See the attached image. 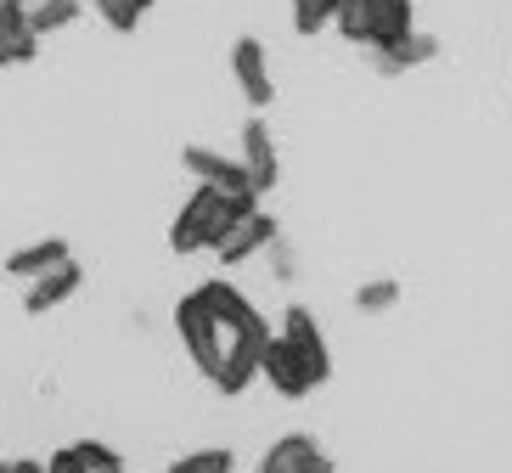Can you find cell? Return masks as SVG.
Segmentation results:
<instances>
[{"label":"cell","mask_w":512,"mask_h":473,"mask_svg":"<svg viewBox=\"0 0 512 473\" xmlns=\"http://www.w3.org/2000/svg\"><path fill=\"white\" fill-rule=\"evenodd\" d=\"M220 237H226V192L197 186L192 198L181 203L175 226H169V248L175 254H197V248H214Z\"/></svg>","instance_id":"6da1fadb"},{"label":"cell","mask_w":512,"mask_h":473,"mask_svg":"<svg viewBox=\"0 0 512 473\" xmlns=\"http://www.w3.org/2000/svg\"><path fill=\"white\" fill-rule=\"evenodd\" d=\"M175 333H181L186 355H192V367L214 383V372H220V355H226V327L209 316V305H203L197 293H186L181 305H175Z\"/></svg>","instance_id":"7a4b0ae2"},{"label":"cell","mask_w":512,"mask_h":473,"mask_svg":"<svg viewBox=\"0 0 512 473\" xmlns=\"http://www.w3.org/2000/svg\"><path fill=\"white\" fill-rule=\"evenodd\" d=\"M372 57H377V74H406V68H422V62L439 57V40H434V34H417V29H411L406 40H394V46L372 51Z\"/></svg>","instance_id":"7c38bea8"},{"label":"cell","mask_w":512,"mask_h":473,"mask_svg":"<svg viewBox=\"0 0 512 473\" xmlns=\"http://www.w3.org/2000/svg\"><path fill=\"white\" fill-rule=\"evenodd\" d=\"M192 293L209 305V316L226 327V338H271V321L248 305V293H242L237 282H226V276H209V282H203V288H192Z\"/></svg>","instance_id":"3957f363"},{"label":"cell","mask_w":512,"mask_h":473,"mask_svg":"<svg viewBox=\"0 0 512 473\" xmlns=\"http://www.w3.org/2000/svg\"><path fill=\"white\" fill-rule=\"evenodd\" d=\"M0 68H17V62H12V40H6V34H0Z\"/></svg>","instance_id":"83f0119b"},{"label":"cell","mask_w":512,"mask_h":473,"mask_svg":"<svg viewBox=\"0 0 512 473\" xmlns=\"http://www.w3.org/2000/svg\"><path fill=\"white\" fill-rule=\"evenodd\" d=\"M400 282H394V276H377V282H361V288H355V310H361V316H383V310H394L400 305Z\"/></svg>","instance_id":"ffe728a7"},{"label":"cell","mask_w":512,"mask_h":473,"mask_svg":"<svg viewBox=\"0 0 512 473\" xmlns=\"http://www.w3.org/2000/svg\"><path fill=\"white\" fill-rule=\"evenodd\" d=\"M181 164L197 175V186H214V192H254L248 186V169H242V158H220V153H209V147H181ZM259 198V192H254Z\"/></svg>","instance_id":"ba28073f"},{"label":"cell","mask_w":512,"mask_h":473,"mask_svg":"<svg viewBox=\"0 0 512 473\" xmlns=\"http://www.w3.org/2000/svg\"><path fill=\"white\" fill-rule=\"evenodd\" d=\"M271 271H276V282H293V276H299V260H293V248H287L282 237L271 243Z\"/></svg>","instance_id":"cb8c5ba5"},{"label":"cell","mask_w":512,"mask_h":473,"mask_svg":"<svg viewBox=\"0 0 512 473\" xmlns=\"http://www.w3.org/2000/svg\"><path fill=\"white\" fill-rule=\"evenodd\" d=\"M276 237H282V226H276V214L259 203L248 220H237V226H226V237L209 248V254H220V265H242V260H254L259 248H271Z\"/></svg>","instance_id":"5b68a950"},{"label":"cell","mask_w":512,"mask_h":473,"mask_svg":"<svg viewBox=\"0 0 512 473\" xmlns=\"http://www.w3.org/2000/svg\"><path fill=\"white\" fill-rule=\"evenodd\" d=\"M310 451H321L316 434H282V440L265 445V457H259V473H293Z\"/></svg>","instance_id":"2e32d148"},{"label":"cell","mask_w":512,"mask_h":473,"mask_svg":"<svg viewBox=\"0 0 512 473\" xmlns=\"http://www.w3.org/2000/svg\"><path fill=\"white\" fill-rule=\"evenodd\" d=\"M293 473H338V468H332V457H327V451H310V457H304Z\"/></svg>","instance_id":"484cf974"},{"label":"cell","mask_w":512,"mask_h":473,"mask_svg":"<svg viewBox=\"0 0 512 473\" xmlns=\"http://www.w3.org/2000/svg\"><path fill=\"white\" fill-rule=\"evenodd\" d=\"M79 0H40V6H29V29L46 40V34H62L68 23H79Z\"/></svg>","instance_id":"e0dca14e"},{"label":"cell","mask_w":512,"mask_h":473,"mask_svg":"<svg viewBox=\"0 0 512 473\" xmlns=\"http://www.w3.org/2000/svg\"><path fill=\"white\" fill-rule=\"evenodd\" d=\"M231 68H237V85L248 96V107H271L276 102V85H271V57L259 40H237L231 46Z\"/></svg>","instance_id":"9c48e42d"},{"label":"cell","mask_w":512,"mask_h":473,"mask_svg":"<svg viewBox=\"0 0 512 473\" xmlns=\"http://www.w3.org/2000/svg\"><path fill=\"white\" fill-rule=\"evenodd\" d=\"M46 473H91V468H85V462H79V451H74V445H62L57 457L46 462Z\"/></svg>","instance_id":"d4e9b609"},{"label":"cell","mask_w":512,"mask_h":473,"mask_svg":"<svg viewBox=\"0 0 512 473\" xmlns=\"http://www.w3.org/2000/svg\"><path fill=\"white\" fill-rule=\"evenodd\" d=\"M91 6L102 12L107 29H119V34H130V29L141 23V6H136V0H91Z\"/></svg>","instance_id":"603a6c76"},{"label":"cell","mask_w":512,"mask_h":473,"mask_svg":"<svg viewBox=\"0 0 512 473\" xmlns=\"http://www.w3.org/2000/svg\"><path fill=\"white\" fill-rule=\"evenodd\" d=\"M79 288H85V271H79L74 260H62L57 271H46V276H34V282H29V293H23V310H29V316H46V310L68 305Z\"/></svg>","instance_id":"30bf717a"},{"label":"cell","mask_w":512,"mask_h":473,"mask_svg":"<svg viewBox=\"0 0 512 473\" xmlns=\"http://www.w3.org/2000/svg\"><path fill=\"white\" fill-rule=\"evenodd\" d=\"M0 473H12V462H0Z\"/></svg>","instance_id":"f546056e"},{"label":"cell","mask_w":512,"mask_h":473,"mask_svg":"<svg viewBox=\"0 0 512 473\" xmlns=\"http://www.w3.org/2000/svg\"><path fill=\"white\" fill-rule=\"evenodd\" d=\"M12 473H46V462H34V457H17Z\"/></svg>","instance_id":"4316f807"},{"label":"cell","mask_w":512,"mask_h":473,"mask_svg":"<svg viewBox=\"0 0 512 473\" xmlns=\"http://www.w3.org/2000/svg\"><path fill=\"white\" fill-rule=\"evenodd\" d=\"M136 6H141V17H147V12H152V0H136Z\"/></svg>","instance_id":"f1b7e54d"},{"label":"cell","mask_w":512,"mask_h":473,"mask_svg":"<svg viewBox=\"0 0 512 473\" xmlns=\"http://www.w3.org/2000/svg\"><path fill=\"white\" fill-rule=\"evenodd\" d=\"M259 378H271V389L282 400H304L316 383H310V372H304V361L293 350H287V338L271 333L265 344H259Z\"/></svg>","instance_id":"8992f818"},{"label":"cell","mask_w":512,"mask_h":473,"mask_svg":"<svg viewBox=\"0 0 512 473\" xmlns=\"http://www.w3.org/2000/svg\"><path fill=\"white\" fill-rule=\"evenodd\" d=\"M242 169H248V186H254L259 198H271L282 164H276V141H271V124L265 119L242 124Z\"/></svg>","instance_id":"52a82bcc"},{"label":"cell","mask_w":512,"mask_h":473,"mask_svg":"<svg viewBox=\"0 0 512 473\" xmlns=\"http://www.w3.org/2000/svg\"><path fill=\"white\" fill-rule=\"evenodd\" d=\"M23 6H40V0H23Z\"/></svg>","instance_id":"4dcf8cb0"},{"label":"cell","mask_w":512,"mask_h":473,"mask_svg":"<svg viewBox=\"0 0 512 473\" xmlns=\"http://www.w3.org/2000/svg\"><path fill=\"white\" fill-rule=\"evenodd\" d=\"M62 260H74V254H68V243H62V237H46V243L17 248L12 260H6V276H17V282H34V276L57 271Z\"/></svg>","instance_id":"4fadbf2b"},{"label":"cell","mask_w":512,"mask_h":473,"mask_svg":"<svg viewBox=\"0 0 512 473\" xmlns=\"http://www.w3.org/2000/svg\"><path fill=\"white\" fill-rule=\"evenodd\" d=\"M411 17H417L411 0H372V40H366V46L383 51V46H394V40H406V34L417 29Z\"/></svg>","instance_id":"5bb4252c"},{"label":"cell","mask_w":512,"mask_h":473,"mask_svg":"<svg viewBox=\"0 0 512 473\" xmlns=\"http://www.w3.org/2000/svg\"><path fill=\"white\" fill-rule=\"evenodd\" d=\"M259 344L265 338H226V355H220V372H214L220 395H242L259 378Z\"/></svg>","instance_id":"8fae6325"},{"label":"cell","mask_w":512,"mask_h":473,"mask_svg":"<svg viewBox=\"0 0 512 473\" xmlns=\"http://www.w3.org/2000/svg\"><path fill=\"white\" fill-rule=\"evenodd\" d=\"M74 451H79V462H85L91 473H124V457L113 451V445H102V440H79Z\"/></svg>","instance_id":"7402d4cb"},{"label":"cell","mask_w":512,"mask_h":473,"mask_svg":"<svg viewBox=\"0 0 512 473\" xmlns=\"http://www.w3.org/2000/svg\"><path fill=\"white\" fill-rule=\"evenodd\" d=\"M282 338H287V350L304 361V372H310V383H327L332 378V355H327V338H321V321L310 316L304 305H287L282 310Z\"/></svg>","instance_id":"277c9868"},{"label":"cell","mask_w":512,"mask_h":473,"mask_svg":"<svg viewBox=\"0 0 512 473\" xmlns=\"http://www.w3.org/2000/svg\"><path fill=\"white\" fill-rule=\"evenodd\" d=\"M231 468H237L231 445H203V451H186V457H175L164 473H231Z\"/></svg>","instance_id":"d6986e66"},{"label":"cell","mask_w":512,"mask_h":473,"mask_svg":"<svg viewBox=\"0 0 512 473\" xmlns=\"http://www.w3.org/2000/svg\"><path fill=\"white\" fill-rule=\"evenodd\" d=\"M332 23H338V34H344L349 46H366L372 40V0H338Z\"/></svg>","instance_id":"ac0fdd59"},{"label":"cell","mask_w":512,"mask_h":473,"mask_svg":"<svg viewBox=\"0 0 512 473\" xmlns=\"http://www.w3.org/2000/svg\"><path fill=\"white\" fill-rule=\"evenodd\" d=\"M0 34L12 40V62L40 57V34L29 29V6H23V0H0Z\"/></svg>","instance_id":"9a60e30c"},{"label":"cell","mask_w":512,"mask_h":473,"mask_svg":"<svg viewBox=\"0 0 512 473\" xmlns=\"http://www.w3.org/2000/svg\"><path fill=\"white\" fill-rule=\"evenodd\" d=\"M338 12V0H293V29L299 34H321Z\"/></svg>","instance_id":"44dd1931"}]
</instances>
